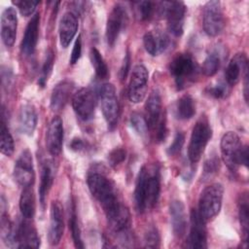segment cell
<instances>
[{"instance_id":"cell-31","label":"cell","mask_w":249,"mask_h":249,"mask_svg":"<svg viewBox=\"0 0 249 249\" xmlns=\"http://www.w3.org/2000/svg\"><path fill=\"white\" fill-rule=\"evenodd\" d=\"M1 236L8 247H17L16 244V228L8 219L7 215L2 213L1 218Z\"/></svg>"},{"instance_id":"cell-10","label":"cell","mask_w":249,"mask_h":249,"mask_svg":"<svg viewBox=\"0 0 249 249\" xmlns=\"http://www.w3.org/2000/svg\"><path fill=\"white\" fill-rule=\"evenodd\" d=\"M96 98L94 91L89 88H82L73 94L72 107L76 115L83 121H89L94 116Z\"/></svg>"},{"instance_id":"cell-16","label":"cell","mask_w":249,"mask_h":249,"mask_svg":"<svg viewBox=\"0 0 249 249\" xmlns=\"http://www.w3.org/2000/svg\"><path fill=\"white\" fill-rule=\"evenodd\" d=\"M64 231V215L62 205L58 200H53L51 204L50 226L48 239L51 245L55 246L60 242Z\"/></svg>"},{"instance_id":"cell-1","label":"cell","mask_w":249,"mask_h":249,"mask_svg":"<svg viewBox=\"0 0 249 249\" xmlns=\"http://www.w3.org/2000/svg\"><path fill=\"white\" fill-rule=\"evenodd\" d=\"M160 191V173L156 167L144 165L138 174L134 199L138 212L152 209L158 202Z\"/></svg>"},{"instance_id":"cell-32","label":"cell","mask_w":249,"mask_h":249,"mask_svg":"<svg viewBox=\"0 0 249 249\" xmlns=\"http://www.w3.org/2000/svg\"><path fill=\"white\" fill-rule=\"evenodd\" d=\"M89 56H90V61L91 64L95 70V74L97 77H99L100 79H105L108 76V67L107 64L105 62V60L103 59L101 53H99V51L96 48H91L90 53H89Z\"/></svg>"},{"instance_id":"cell-33","label":"cell","mask_w":249,"mask_h":249,"mask_svg":"<svg viewBox=\"0 0 249 249\" xmlns=\"http://www.w3.org/2000/svg\"><path fill=\"white\" fill-rule=\"evenodd\" d=\"M158 8L159 3H155L152 1H140L135 3L136 16L141 20H148L153 18Z\"/></svg>"},{"instance_id":"cell-48","label":"cell","mask_w":249,"mask_h":249,"mask_svg":"<svg viewBox=\"0 0 249 249\" xmlns=\"http://www.w3.org/2000/svg\"><path fill=\"white\" fill-rule=\"evenodd\" d=\"M239 162H240V165H244L246 167L248 165V147L246 145L242 146Z\"/></svg>"},{"instance_id":"cell-20","label":"cell","mask_w":249,"mask_h":249,"mask_svg":"<svg viewBox=\"0 0 249 249\" xmlns=\"http://www.w3.org/2000/svg\"><path fill=\"white\" fill-rule=\"evenodd\" d=\"M145 50L153 56L165 52L170 45L169 37L159 30L147 31L143 37Z\"/></svg>"},{"instance_id":"cell-7","label":"cell","mask_w":249,"mask_h":249,"mask_svg":"<svg viewBox=\"0 0 249 249\" xmlns=\"http://www.w3.org/2000/svg\"><path fill=\"white\" fill-rule=\"evenodd\" d=\"M186 6L181 1L160 2V15L167 20V28L171 34L179 37L183 34Z\"/></svg>"},{"instance_id":"cell-49","label":"cell","mask_w":249,"mask_h":249,"mask_svg":"<svg viewBox=\"0 0 249 249\" xmlns=\"http://www.w3.org/2000/svg\"><path fill=\"white\" fill-rule=\"evenodd\" d=\"M243 93H244V99L246 101V103L248 102V72L245 73L244 75V89H243Z\"/></svg>"},{"instance_id":"cell-46","label":"cell","mask_w":249,"mask_h":249,"mask_svg":"<svg viewBox=\"0 0 249 249\" xmlns=\"http://www.w3.org/2000/svg\"><path fill=\"white\" fill-rule=\"evenodd\" d=\"M129 66H130V54L127 52L124 56V62H123V65H122L121 71H120V76H121L122 80H124L126 78L128 70H129Z\"/></svg>"},{"instance_id":"cell-43","label":"cell","mask_w":249,"mask_h":249,"mask_svg":"<svg viewBox=\"0 0 249 249\" xmlns=\"http://www.w3.org/2000/svg\"><path fill=\"white\" fill-rule=\"evenodd\" d=\"M126 158V152L124 148H115L112 150L108 156L109 164L112 167H116L117 165L121 164Z\"/></svg>"},{"instance_id":"cell-13","label":"cell","mask_w":249,"mask_h":249,"mask_svg":"<svg viewBox=\"0 0 249 249\" xmlns=\"http://www.w3.org/2000/svg\"><path fill=\"white\" fill-rule=\"evenodd\" d=\"M14 178L23 188L31 187L35 181L32 155L28 150H24L18 158L14 167Z\"/></svg>"},{"instance_id":"cell-3","label":"cell","mask_w":249,"mask_h":249,"mask_svg":"<svg viewBox=\"0 0 249 249\" xmlns=\"http://www.w3.org/2000/svg\"><path fill=\"white\" fill-rule=\"evenodd\" d=\"M169 70L178 89H183L194 83L199 72L196 61L189 53H177L170 62Z\"/></svg>"},{"instance_id":"cell-27","label":"cell","mask_w":249,"mask_h":249,"mask_svg":"<svg viewBox=\"0 0 249 249\" xmlns=\"http://www.w3.org/2000/svg\"><path fill=\"white\" fill-rule=\"evenodd\" d=\"M53 183V168L50 162H45L42 167L41 182L39 187V198L42 207H45L46 198Z\"/></svg>"},{"instance_id":"cell-2","label":"cell","mask_w":249,"mask_h":249,"mask_svg":"<svg viewBox=\"0 0 249 249\" xmlns=\"http://www.w3.org/2000/svg\"><path fill=\"white\" fill-rule=\"evenodd\" d=\"M87 183L90 194L100 203L106 217L110 216L123 205L119 200L115 185L103 173L97 171L89 172Z\"/></svg>"},{"instance_id":"cell-18","label":"cell","mask_w":249,"mask_h":249,"mask_svg":"<svg viewBox=\"0 0 249 249\" xmlns=\"http://www.w3.org/2000/svg\"><path fill=\"white\" fill-rule=\"evenodd\" d=\"M18 17L13 7L6 8L1 16V38L6 47H12L17 38Z\"/></svg>"},{"instance_id":"cell-12","label":"cell","mask_w":249,"mask_h":249,"mask_svg":"<svg viewBox=\"0 0 249 249\" xmlns=\"http://www.w3.org/2000/svg\"><path fill=\"white\" fill-rule=\"evenodd\" d=\"M127 22V14L124 7L121 4H116L109 14L106 24V41L110 47H113Z\"/></svg>"},{"instance_id":"cell-40","label":"cell","mask_w":249,"mask_h":249,"mask_svg":"<svg viewBox=\"0 0 249 249\" xmlns=\"http://www.w3.org/2000/svg\"><path fill=\"white\" fill-rule=\"evenodd\" d=\"M220 169V161L216 156L210 157L205 162L203 166V176L206 178L211 177L216 174Z\"/></svg>"},{"instance_id":"cell-41","label":"cell","mask_w":249,"mask_h":249,"mask_svg":"<svg viewBox=\"0 0 249 249\" xmlns=\"http://www.w3.org/2000/svg\"><path fill=\"white\" fill-rule=\"evenodd\" d=\"M13 4H15L18 8V10H19V12L22 16L28 17V16L33 14V12L35 11L39 2H37V1L18 0V1H13Z\"/></svg>"},{"instance_id":"cell-14","label":"cell","mask_w":249,"mask_h":249,"mask_svg":"<svg viewBox=\"0 0 249 249\" xmlns=\"http://www.w3.org/2000/svg\"><path fill=\"white\" fill-rule=\"evenodd\" d=\"M145 120L148 129L157 131V129L165 123V118L162 115L161 97L157 89H154L147 98L145 104Z\"/></svg>"},{"instance_id":"cell-6","label":"cell","mask_w":249,"mask_h":249,"mask_svg":"<svg viewBox=\"0 0 249 249\" xmlns=\"http://www.w3.org/2000/svg\"><path fill=\"white\" fill-rule=\"evenodd\" d=\"M98 97L103 116L110 128H114L119 118V101L115 87L106 83L103 84L98 90Z\"/></svg>"},{"instance_id":"cell-42","label":"cell","mask_w":249,"mask_h":249,"mask_svg":"<svg viewBox=\"0 0 249 249\" xmlns=\"http://www.w3.org/2000/svg\"><path fill=\"white\" fill-rule=\"evenodd\" d=\"M205 92L207 95L215 98V99H219V98H223L227 95L228 93V87L226 84L220 83L214 86H209L205 89Z\"/></svg>"},{"instance_id":"cell-37","label":"cell","mask_w":249,"mask_h":249,"mask_svg":"<svg viewBox=\"0 0 249 249\" xmlns=\"http://www.w3.org/2000/svg\"><path fill=\"white\" fill-rule=\"evenodd\" d=\"M53 62H54V56H53V53L50 50L47 54H46V58L45 61L43 63L42 66V70H41V74L38 80V85L40 87H45L51 73L53 70Z\"/></svg>"},{"instance_id":"cell-4","label":"cell","mask_w":249,"mask_h":249,"mask_svg":"<svg viewBox=\"0 0 249 249\" xmlns=\"http://www.w3.org/2000/svg\"><path fill=\"white\" fill-rule=\"evenodd\" d=\"M224 196V187L220 183H213L205 187L198 199V213L205 221L213 220L220 212Z\"/></svg>"},{"instance_id":"cell-38","label":"cell","mask_w":249,"mask_h":249,"mask_svg":"<svg viewBox=\"0 0 249 249\" xmlns=\"http://www.w3.org/2000/svg\"><path fill=\"white\" fill-rule=\"evenodd\" d=\"M130 124L139 135L144 136L147 134L148 132L147 122L145 120V117H143L141 114L132 113L130 116Z\"/></svg>"},{"instance_id":"cell-28","label":"cell","mask_w":249,"mask_h":249,"mask_svg":"<svg viewBox=\"0 0 249 249\" xmlns=\"http://www.w3.org/2000/svg\"><path fill=\"white\" fill-rule=\"evenodd\" d=\"M19 209L24 219L30 220L34 217L36 203H35L34 192L31 187L23 188L19 197Z\"/></svg>"},{"instance_id":"cell-24","label":"cell","mask_w":249,"mask_h":249,"mask_svg":"<svg viewBox=\"0 0 249 249\" xmlns=\"http://www.w3.org/2000/svg\"><path fill=\"white\" fill-rule=\"evenodd\" d=\"M169 214L173 233L177 237H182L187 230V215L184 203L178 199L173 200L169 205Z\"/></svg>"},{"instance_id":"cell-8","label":"cell","mask_w":249,"mask_h":249,"mask_svg":"<svg viewBox=\"0 0 249 249\" xmlns=\"http://www.w3.org/2000/svg\"><path fill=\"white\" fill-rule=\"evenodd\" d=\"M239 136L233 131L226 132L221 139V153L224 162L231 171H235L240 165L239 159L242 149Z\"/></svg>"},{"instance_id":"cell-22","label":"cell","mask_w":249,"mask_h":249,"mask_svg":"<svg viewBox=\"0 0 249 249\" xmlns=\"http://www.w3.org/2000/svg\"><path fill=\"white\" fill-rule=\"evenodd\" d=\"M74 83L70 80L60 81L53 89L51 95V108L53 111H59L68 103L74 89Z\"/></svg>"},{"instance_id":"cell-15","label":"cell","mask_w":249,"mask_h":249,"mask_svg":"<svg viewBox=\"0 0 249 249\" xmlns=\"http://www.w3.org/2000/svg\"><path fill=\"white\" fill-rule=\"evenodd\" d=\"M188 247L203 249L207 247V234L205 221L196 209L191 211V229L188 238Z\"/></svg>"},{"instance_id":"cell-9","label":"cell","mask_w":249,"mask_h":249,"mask_svg":"<svg viewBox=\"0 0 249 249\" xmlns=\"http://www.w3.org/2000/svg\"><path fill=\"white\" fill-rule=\"evenodd\" d=\"M225 27V18L220 1H208L203 10V29L209 36L219 35Z\"/></svg>"},{"instance_id":"cell-36","label":"cell","mask_w":249,"mask_h":249,"mask_svg":"<svg viewBox=\"0 0 249 249\" xmlns=\"http://www.w3.org/2000/svg\"><path fill=\"white\" fill-rule=\"evenodd\" d=\"M69 227L71 230L72 238H73L75 247L81 248V249L84 248V244H83L82 237H81V231H80L78 218H77V214H76V207H75L74 202L72 203V207H71V214H70V218H69Z\"/></svg>"},{"instance_id":"cell-26","label":"cell","mask_w":249,"mask_h":249,"mask_svg":"<svg viewBox=\"0 0 249 249\" xmlns=\"http://www.w3.org/2000/svg\"><path fill=\"white\" fill-rule=\"evenodd\" d=\"M37 112L32 104H24L21 106L18 114V124L22 133L32 135L37 124Z\"/></svg>"},{"instance_id":"cell-44","label":"cell","mask_w":249,"mask_h":249,"mask_svg":"<svg viewBox=\"0 0 249 249\" xmlns=\"http://www.w3.org/2000/svg\"><path fill=\"white\" fill-rule=\"evenodd\" d=\"M184 142H185V135H184V133L183 132H177L175 137H174V139H173V142L170 144V146L167 149V154L169 156H176V155H178L181 152V150H182Z\"/></svg>"},{"instance_id":"cell-30","label":"cell","mask_w":249,"mask_h":249,"mask_svg":"<svg viewBox=\"0 0 249 249\" xmlns=\"http://www.w3.org/2000/svg\"><path fill=\"white\" fill-rule=\"evenodd\" d=\"M238 215H239V222L241 226L243 239L244 241H247L248 229H249V205H248V196L246 193L241 195V197L238 203Z\"/></svg>"},{"instance_id":"cell-47","label":"cell","mask_w":249,"mask_h":249,"mask_svg":"<svg viewBox=\"0 0 249 249\" xmlns=\"http://www.w3.org/2000/svg\"><path fill=\"white\" fill-rule=\"evenodd\" d=\"M69 148L75 152H80L86 149V143L81 138H73L69 143Z\"/></svg>"},{"instance_id":"cell-5","label":"cell","mask_w":249,"mask_h":249,"mask_svg":"<svg viewBox=\"0 0 249 249\" xmlns=\"http://www.w3.org/2000/svg\"><path fill=\"white\" fill-rule=\"evenodd\" d=\"M212 136V129L205 118L199 119L195 124L188 147V157L191 162H197Z\"/></svg>"},{"instance_id":"cell-21","label":"cell","mask_w":249,"mask_h":249,"mask_svg":"<svg viewBox=\"0 0 249 249\" xmlns=\"http://www.w3.org/2000/svg\"><path fill=\"white\" fill-rule=\"evenodd\" d=\"M246 72H248L247 56L243 53H238L231 59L226 69L225 78L227 85H236L239 82L241 76L245 75Z\"/></svg>"},{"instance_id":"cell-35","label":"cell","mask_w":249,"mask_h":249,"mask_svg":"<svg viewBox=\"0 0 249 249\" xmlns=\"http://www.w3.org/2000/svg\"><path fill=\"white\" fill-rule=\"evenodd\" d=\"M1 153L7 157H10L13 155L15 150L14 145V139L6 126V124L4 120L1 122V146H0Z\"/></svg>"},{"instance_id":"cell-11","label":"cell","mask_w":249,"mask_h":249,"mask_svg":"<svg viewBox=\"0 0 249 249\" xmlns=\"http://www.w3.org/2000/svg\"><path fill=\"white\" fill-rule=\"evenodd\" d=\"M149 73L147 68L142 64H137L133 67L128 84L127 95L131 102L139 103L143 101L147 93Z\"/></svg>"},{"instance_id":"cell-34","label":"cell","mask_w":249,"mask_h":249,"mask_svg":"<svg viewBox=\"0 0 249 249\" xmlns=\"http://www.w3.org/2000/svg\"><path fill=\"white\" fill-rule=\"evenodd\" d=\"M220 64H221V58L219 53L216 52L210 53L209 54H207V56L205 57L202 63L201 71L205 76L211 77L217 73V71L220 68Z\"/></svg>"},{"instance_id":"cell-19","label":"cell","mask_w":249,"mask_h":249,"mask_svg":"<svg viewBox=\"0 0 249 249\" xmlns=\"http://www.w3.org/2000/svg\"><path fill=\"white\" fill-rule=\"evenodd\" d=\"M16 244L18 248H38L40 246L37 231L27 219L16 227Z\"/></svg>"},{"instance_id":"cell-25","label":"cell","mask_w":249,"mask_h":249,"mask_svg":"<svg viewBox=\"0 0 249 249\" xmlns=\"http://www.w3.org/2000/svg\"><path fill=\"white\" fill-rule=\"evenodd\" d=\"M39 25H40V15L37 13L32 16L31 19L29 20L25 32L21 41V51L24 55L28 56L33 54L37 42H38V35H39Z\"/></svg>"},{"instance_id":"cell-39","label":"cell","mask_w":249,"mask_h":249,"mask_svg":"<svg viewBox=\"0 0 249 249\" xmlns=\"http://www.w3.org/2000/svg\"><path fill=\"white\" fill-rule=\"evenodd\" d=\"M160 233L157 228L151 227L145 233L144 237V243L145 247L148 248H158L160 247Z\"/></svg>"},{"instance_id":"cell-17","label":"cell","mask_w":249,"mask_h":249,"mask_svg":"<svg viewBox=\"0 0 249 249\" xmlns=\"http://www.w3.org/2000/svg\"><path fill=\"white\" fill-rule=\"evenodd\" d=\"M63 124L62 120L55 116L51 121L46 133V147L52 156H58L62 149Z\"/></svg>"},{"instance_id":"cell-45","label":"cell","mask_w":249,"mask_h":249,"mask_svg":"<svg viewBox=\"0 0 249 249\" xmlns=\"http://www.w3.org/2000/svg\"><path fill=\"white\" fill-rule=\"evenodd\" d=\"M81 54H82V39H81V35H79L73 46V50L70 55V64L77 63L81 57Z\"/></svg>"},{"instance_id":"cell-29","label":"cell","mask_w":249,"mask_h":249,"mask_svg":"<svg viewBox=\"0 0 249 249\" xmlns=\"http://www.w3.org/2000/svg\"><path fill=\"white\" fill-rule=\"evenodd\" d=\"M176 117L180 120H190L196 114V102L190 94H185L176 103Z\"/></svg>"},{"instance_id":"cell-23","label":"cell","mask_w":249,"mask_h":249,"mask_svg":"<svg viewBox=\"0 0 249 249\" xmlns=\"http://www.w3.org/2000/svg\"><path fill=\"white\" fill-rule=\"evenodd\" d=\"M78 30V18L73 12H66L59 22V42L62 48H67Z\"/></svg>"}]
</instances>
